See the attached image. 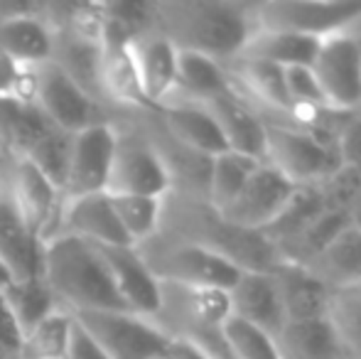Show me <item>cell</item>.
I'll list each match as a JSON object with an SVG mask.
<instances>
[{
	"instance_id": "obj_1",
	"label": "cell",
	"mask_w": 361,
	"mask_h": 359,
	"mask_svg": "<svg viewBox=\"0 0 361 359\" xmlns=\"http://www.w3.org/2000/svg\"><path fill=\"white\" fill-rule=\"evenodd\" d=\"M152 30L177 52H197L226 64L241 54L256 32L253 3L224 0H157Z\"/></svg>"
},
{
	"instance_id": "obj_2",
	"label": "cell",
	"mask_w": 361,
	"mask_h": 359,
	"mask_svg": "<svg viewBox=\"0 0 361 359\" xmlns=\"http://www.w3.org/2000/svg\"><path fill=\"white\" fill-rule=\"evenodd\" d=\"M157 231L202 246L226 264L236 266L241 273H271L281 264L278 251L261 231L231 224L221 212L200 197L167 192L162 197Z\"/></svg>"
},
{
	"instance_id": "obj_3",
	"label": "cell",
	"mask_w": 361,
	"mask_h": 359,
	"mask_svg": "<svg viewBox=\"0 0 361 359\" xmlns=\"http://www.w3.org/2000/svg\"><path fill=\"white\" fill-rule=\"evenodd\" d=\"M228 317V291L160 283L157 308L147 320L170 342L190 345L207 359H233L224 335Z\"/></svg>"
},
{
	"instance_id": "obj_4",
	"label": "cell",
	"mask_w": 361,
	"mask_h": 359,
	"mask_svg": "<svg viewBox=\"0 0 361 359\" xmlns=\"http://www.w3.org/2000/svg\"><path fill=\"white\" fill-rule=\"evenodd\" d=\"M39 278L47 283L59 305L79 310H126L106 271L99 249L74 236H57L42 244Z\"/></svg>"
},
{
	"instance_id": "obj_5",
	"label": "cell",
	"mask_w": 361,
	"mask_h": 359,
	"mask_svg": "<svg viewBox=\"0 0 361 359\" xmlns=\"http://www.w3.org/2000/svg\"><path fill=\"white\" fill-rule=\"evenodd\" d=\"M72 133L54 126L37 106L0 101V153L42 170L62 190Z\"/></svg>"
},
{
	"instance_id": "obj_6",
	"label": "cell",
	"mask_w": 361,
	"mask_h": 359,
	"mask_svg": "<svg viewBox=\"0 0 361 359\" xmlns=\"http://www.w3.org/2000/svg\"><path fill=\"white\" fill-rule=\"evenodd\" d=\"M135 251H138L140 261L157 283L228 291L241 276L236 266L226 264L224 259L204 251L202 246L167 236L162 231L135 244Z\"/></svg>"
},
{
	"instance_id": "obj_7",
	"label": "cell",
	"mask_w": 361,
	"mask_h": 359,
	"mask_svg": "<svg viewBox=\"0 0 361 359\" xmlns=\"http://www.w3.org/2000/svg\"><path fill=\"white\" fill-rule=\"evenodd\" d=\"M263 163L276 168L293 185H317L342 165L337 140L312 130L266 118V155Z\"/></svg>"
},
{
	"instance_id": "obj_8",
	"label": "cell",
	"mask_w": 361,
	"mask_h": 359,
	"mask_svg": "<svg viewBox=\"0 0 361 359\" xmlns=\"http://www.w3.org/2000/svg\"><path fill=\"white\" fill-rule=\"evenodd\" d=\"M111 123L116 130V150L106 192L109 195L165 197L172 190L167 170L147 143L130 111H114Z\"/></svg>"
},
{
	"instance_id": "obj_9",
	"label": "cell",
	"mask_w": 361,
	"mask_h": 359,
	"mask_svg": "<svg viewBox=\"0 0 361 359\" xmlns=\"http://www.w3.org/2000/svg\"><path fill=\"white\" fill-rule=\"evenodd\" d=\"M72 312V310H69ZM76 325L89 335L109 359H155L165 357L167 340L147 317L126 310H79L72 312Z\"/></svg>"
},
{
	"instance_id": "obj_10",
	"label": "cell",
	"mask_w": 361,
	"mask_h": 359,
	"mask_svg": "<svg viewBox=\"0 0 361 359\" xmlns=\"http://www.w3.org/2000/svg\"><path fill=\"white\" fill-rule=\"evenodd\" d=\"M361 15V3H342V0H268L253 3V18L258 30L268 32H293L307 37H327L342 32Z\"/></svg>"
},
{
	"instance_id": "obj_11",
	"label": "cell",
	"mask_w": 361,
	"mask_h": 359,
	"mask_svg": "<svg viewBox=\"0 0 361 359\" xmlns=\"http://www.w3.org/2000/svg\"><path fill=\"white\" fill-rule=\"evenodd\" d=\"M0 182L5 185L25 224L35 231L39 244L52 239L64 200L62 190L42 170L25 160H8V165L0 173Z\"/></svg>"
},
{
	"instance_id": "obj_12",
	"label": "cell",
	"mask_w": 361,
	"mask_h": 359,
	"mask_svg": "<svg viewBox=\"0 0 361 359\" xmlns=\"http://www.w3.org/2000/svg\"><path fill=\"white\" fill-rule=\"evenodd\" d=\"M35 106L67 133H79L89 126L111 121V111L84 94L57 64L44 62L37 67Z\"/></svg>"
},
{
	"instance_id": "obj_13",
	"label": "cell",
	"mask_w": 361,
	"mask_h": 359,
	"mask_svg": "<svg viewBox=\"0 0 361 359\" xmlns=\"http://www.w3.org/2000/svg\"><path fill=\"white\" fill-rule=\"evenodd\" d=\"M312 72L329 109L339 114L361 111V59L347 30L319 39Z\"/></svg>"
},
{
	"instance_id": "obj_14",
	"label": "cell",
	"mask_w": 361,
	"mask_h": 359,
	"mask_svg": "<svg viewBox=\"0 0 361 359\" xmlns=\"http://www.w3.org/2000/svg\"><path fill=\"white\" fill-rule=\"evenodd\" d=\"M116 150V130L111 121L89 126L72 135L67 173H64V200L106 192Z\"/></svg>"
},
{
	"instance_id": "obj_15",
	"label": "cell",
	"mask_w": 361,
	"mask_h": 359,
	"mask_svg": "<svg viewBox=\"0 0 361 359\" xmlns=\"http://www.w3.org/2000/svg\"><path fill=\"white\" fill-rule=\"evenodd\" d=\"M0 54L25 67L52 59V28L44 3H0Z\"/></svg>"
},
{
	"instance_id": "obj_16",
	"label": "cell",
	"mask_w": 361,
	"mask_h": 359,
	"mask_svg": "<svg viewBox=\"0 0 361 359\" xmlns=\"http://www.w3.org/2000/svg\"><path fill=\"white\" fill-rule=\"evenodd\" d=\"M128 42H130L128 35L104 18L99 77H101L104 101L111 111H145V109H150L147 101L143 99V91H140L138 74H135Z\"/></svg>"
},
{
	"instance_id": "obj_17",
	"label": "cell",
	"mask_w": 361,
	"mask_h": 359,
	"mask_svg": "<svg viewBox=\"0 0 361 359\" xmlns=\"http://www.w3.org/2000/svg\"><path fill=\"white\" fill-rule=\"evenodd\" d=\"M295 187L298 185L283 178L276 168H271L268 163H261L256 168V173L243 185V190L236 195V200L226 209H221V214L231 224L241 226V229L263 231L281 214V209L286 207Z\"/></svg>"
},
{
	"instance_id": "obj_18",
	"label": "cell",
	"mask_w": 361,
	"mask_h": 359,
	"mask_svg": "<svg viewBox=\"0 0 361 359\" xmlns=\"http://www.w3.org/2000/svg\"><path fill=\"white\" fill-rule=\"evenodd\" d=\"M74 236L94 246H133L123 234L106 192L62 200L54 236Z\"/></svg>"
},
{
	"instance_id": "obj_19",
	"label": "cell",
	"mask_w": 361,
	"mask_h": 359,
	"mask_svg": "<svg viewBox=\"0 0 361 359\" xmlns=\"http://www.w3.org/2000/svg\"><path fill=\"white\" fill-rule=\"evenodd\" d=\"M204 106L214 116L228 150L263 160L266 155V118L258 114V109L246 96L238 94L236 87L216 99L204 101Z\"/></svg>"
},
{
	"instance_id": "obj_20",
	"label": "cell",
	"mask_w": 361,
	"mask_h": 359,
	"mask_svg": "<svg viewBox=\"0 0 361 359\" xmlns=\"http://www.w3.org/2000/svg\"><path fill=\"white\" fill-rule=\"evenodd\" d=\"M155 111L160 116L162 126L180 143H185L187 148L197 150V153L207 155V158H214V155L228 150L214 116L200 101H192L187 96L172 91Z\"/></svg>"
},
{
	"instance_id": "obj_21",
	"label": "cell",
	"mask_w": 361,
	"mask_h": 359,
	"mask_svg": "<svg viewBox=\"0 0 361 359\" xmlns=\"http://www.w3.org/2000/svg\"><path fill=\"white\" fill-rule=\"evenodd\" d=\"M128 44L143 99L157 109L177 87V49L155 30L135 35Z\"/></svg>"
},
{
	"instance_id": "obj_22",
	"label": "cell",
	"mask_w": 361,
	"mask_h": 359,
	"mask_svg": "<svg viewBox=\"0 0 361 359\" xmlns=\"http://www.w3.org/2000/svg\"><path fill=\"white\" fill-rule=\"evenodd\" d=\"M231 315L248 325L258 327L276 340L288 325L281 296L271 273H241L238 281L228 288Z\"/></svg>"
},
{
	"instance_id": "obj_23",
	"label": "cell",
	"mask_w": 361,
	"mask_h": 359,
	"mask_svg": "<svg viewBox=\"0 0 361 359\" xmlns=\"http://www.w3.org/2000/svg\"><path fill=\"white\" fill-rule=\"evenodd\" d=\"M96 249L104 259L111 283H114L123 305L135 315L150 317L157 308L160 283L145 269L135 246H96Z\"/></svg>"
},
{
	"instance_id": "obj_24",
	"label": "cell",
	"mask_w": 361,
	"mask_h": 359,
	"mask_svg": "<svg viewBox=\"0 0 361 359\" xmlns=\"http://www.w3.org/2000/svg\"><path fill=\"white\" fill-rule=\"evenodd\" d=\"M39 261L42 244L25 224L5 185L0 182V264L10 271L13 281H25L39 276Z\"/></svg>"
},
{
	"instance_id": "obj_25",
	"label": "cell",
	"mask_w": 361,
	"mask_h": 359,
	"mask_svg": "<svg viewBox=\"0 0 361 359\" xmlns=\"http://www.w3.org/2000/svg\"><path fill=\"white\" fill-rule=\"evenodd\" d=\"M271 278L278 288L288 322L317 320V317L327 315V303L332 291L324 283H319L307 269L281 261L271 271Z\"/></svg>"
},
{
	"instance_id": "obj_26",
	"label": "cell",
	"mask_w": 361,
	"mask_h": 359,
	"mask_svg": "<svg viewBox=\"0 0 361 359\" xmlns=\"http://www.w3.org/2000/svg\"><path fill=\"white\" fill-rule=\"evenodd\" d=\"M329 291L361 286V229L347 226L317 259L305 266Z\"/></svg>"
},
{
	"instance_id": "obj_27",
	"label": "cell",
	"mask_w": 361,
	"mask_h": 359,
	"mask_svg": "<svg viewBox=\"0 0 361 359\" xmlns=\"http://www.w3.org/2000/svg\"><path fill=\"white\" fill-rule=\"evenodd\" d=\"M276 345L283 359H349L327 317L288 322Z\"/></svg>"
},
{
	"instance_id": "obj_28",
	"label": "cell",
	"mask_w": 361,
	"mask_h": 359,
	"mask_svg": "<svg viewBox=\"0 0 361 359\" xmlns=\"http://www.w3.org/2000/svg\"><path fill=\"white\" fill-rule=\"evenodd\" d=\"M317 49H319V37L256 30L238 57L256 59V62H268V64H276V67H283V69L286 67H312Z\"/></svg>"
},
{
	"instance_id": "obj_29",
	"label": "cell",
	"mask_w": 361,
	"mask_h": 359,
	"mask_svg": "<svg viewBox=\"0 0 361 359\" xmlns=\"http://www.w3.org/2000/svg\"><path fill=\"white\" fill-rule=\"evenodd\" d=\"M233 89V79L226 64L197 52H177V87L175 94H182L192 101L216 99Z\"/></svg>"
},
{
	"instance_id": "obj_30",
	"label": "cell",
	"mask_w": 361,
	"mask_h": 359,
	"mask_svg": "<svg viewBox=\"0 0 361 359\" xmlns=\"http://www.w3.org/2000/svg\"><path fill=\"white\" fill-rule=\"evenodd\" d=\"M5 308L13 315L15 325L20 327V332L32 330L37 322H42L49 312L59 310V300L54 298V293L47 288V283L39 276L25 278V281H10L8 286L0 291Z\"/></svg>"
},
{
	"instance_id": "obj_31",
	"label": "cell",
	"mask_w": 361,
	"mask_h": 359,
	"mask_svg": "<svg viewBox=\"0 0 361 359\" xmlns=\"http://www.w3.org/2000/svg\"><path fill=\"white\" fill-rule=\"evenodd\" d=\"M349 224V217L342 212H322L319 217H314L298 236L283 244L278 249V259L286 261V264L295 266H310L339 234H342Z\"/></svg>"
},
{
	"instance_id": "obj_32",
	"label": "cell",
	"mask_w": 361,
	"mask_h": 359,
	"mask_svg": "<svg viewBox=\"0 0 361 359\" xmlns=\"http://www.w3.org/2000/svg\"><path fill=\"white\" fill-rule=\"evenodd\" d=\"M263 160H256L251 155L236 153V150H224L212 158L209 165V185H207V202L214 209H226L236 195L243 190L256 168Z\"/></svg>"
},
{
	"instance_id": "obj_33",
	"label": "cell",
	"mask_w": 361,
	"mask_h": 359,
	"mask_svg": "<svg viewBox=\"0 0 361 359\" xmlns=\"http://www.w3.org/2000/svg\"><path fill=\"white\" fill-rule=\"evenodd\" d=\"M322 212H327L322 197H319L314 185H298L286 202V207L281 209V214L261 231L268 241L273 244V249H281L283 244H288L293 236H298L314 217H319Z\"/></svg>"
},
{
	"instance_id": "obj_34",
	"label": "cell",
	"mask_w": 361,
	"mask_h": 359,
	"mask_svg": "<svg viewBox=\"0 0 361 359\" xmlns=\"http://www.w3.org/2000/svg\"><path fill=\"white\" fill-rule=\"evenodd\" d=\"M76 320L67 308L49 312L42 322L23 335L20 357L23 359H64L72 342Z\"/></svg>"
},
{
	"instance_id": "obj_35",
	"label": "cell",
	"mask_w": 361,
	"mask_h": 359,
	"mask_svg": "<svg viewBox=\"0 0 361 359\" xmlns=\"http://www.w3.org/2000/svg\"><path fill=\"white\" fill-rule=\"evenodd\" d=\"M109 195V192H106ZM114 214L118 219L123 234L130 244L150 239L160 229L162 197H143V195H109Z\"/></svg>"
},
{
	"instance_id": "obj_36",
	"label": "cell",
	"mask_w": 361,
	"mask_h": 359,
	"mask_svg": "<svg viewBox=\"0 0 361 359\" xmlns=\"http://www.w3.org/2000/svg\"><path fill=\"white\" fill-rule=\"evenodd\" d=\"M349 359H361V286L332 291L324 315Z\"/></svg>"
},
{
	"instance_id": "obj_37",
	"label": "cell",
	"mask_w": 361,
	"mask_h": 359,
	"mask_svg": "<svg viewBox=\"0 0 361 359\" xmlns=\"http://www.w3.org/2000/svg\"><path fill=\"white\" fill-rule=\"evenodd\" d=\"M224 335L231 347L233 359H283L281 350H278L276 340L266 335L258 327L248 325V322L238 320V317H228Z\"/></svg>"
},
{
	"instance_id": "obj_38",
	"label": "cell",
	"mask_w": 361,
	"mask_h": 359,
	"mask_svg": "<svg viewBox=\"0 0 361 359\" xmlns=\"http://www.w3.org/2000/svg\"><path fill=\"white\" fill-rule=\"evenodd\" d=\"M314 187H317L327 212H342V214L349 217L352 207L361 197V175L349 165H339L332 175L319 180Z\"/></svg>"
},
{
	"instance_id": "obj_39",
	"label": "cell",
	"mask_w": 361,
	"mask_h": 359,
	"mask_svg": "<svg viewBox=\"0 0 361 359\" xmlns=\"http://www.w3.org/2000/svg\"><path fill=\"white\" fill-rule=\"evenodd\" d=\"M286 89H288L290 104H293V114H290V118H293L298 111L329 109L327 99H324V91H322V87H319L312 67H286Z\"/></svg>"
},
{
	"instance_id": "obj_40",
	"label": "cell",
	"mask_w": 361,
	"mask_h": 359,
	"mask_svg": "<svg viewBox=\"0 0 361 359\" xmlns=\"http://www.w3.org/2000/svg\"><path fill=\"white\" fill-rule=\"evenodd\" d=\"M337 153L342 165H349L361 175V111H354L344 118L337 133Z\"/></svg>"
},
{
	"instance_id": "obj_41",
	"label": "cell",
	"mask_w": 361,
	"mask_h": 359,
	"mask_svg": "<svg viewBox=\"0 0 361 359\" xmlns=\"http://www.w3.org/2000/svg\"><path fill=\"white\" fill-rule=\"evenodd\" d=\"M20 347H23V332L0 298V359L20 357Z\"/></svg>"
},
{
	"instance_id": "obj_42",
	"label": "cell",
	"mask_w": 361,
	"mask_h": 359,
	"mask_svg": "<svg viewBox=\"0 0 361 359\" xmlns=\"http://www.w3.org/2000/svg\"><path fill=\"white\" fill-rule=\"evenodd\" d=\"M64 359H109L94 342L89 340L84 330L79 325L74 327V335H72V342H69V350H67V357Z\"/></svg>"
},
{
	"instance_id": "obj_43",
	"label": "cell",
	"mask_w": 361,
	"mask_h": 359,
	"mask_svg": "<svg viewBox=\"0 0 361 359\" xmlns=\"http://www.w3.org/2000/svg\"><path fill=\"white\" fill-rule=\"evenodd\" d=\"M165 357L167 359H207L202 352L192 350L190 345H182V342H170V345H167Z\"/></svg>"
},
{
	"instance_id": "obj_44",
	"label": "cell",
	"mask_w": 361,
	"mask_h": 359,
	"mask_svg": "<svg viewBox=\"0 0 361 359\" xmlns=\"http://www.w3.org/2000/svg\"><path fill=\"white\" fill-rule=\"evenodd\" d=\"M347 35L352 37L354 47H357V52H359V59H361V15H359V18L354 20V23L347 28Z\"/></svg>"
},
{
	"instance_id": "obj_45",
	"label": "cell",
	"mask_w": 361,
	"mask_h": 359,
	"mask_svg": "<svg viewBox=\"0 0 361 359\" xmlns=\"http://www.w3.org/2000/svg\"><path fill=\"white\" fill-rule=\"evenodd\" d=\"M10 281H13V276H10V271L8 269H5V266L3 264H0V291H3V288L5 286H8V283Z\"/></svg>"
},
{
	"instance_id": "obj_46",
	"label": "cell",
	"mask_w": 361,
	"mask_h": 359,
	"mask_svg": "<svg viewBox=\"0 0 361 359\" xmlns=\"http://www.w3.org/2000/svg\"><path fill=\"white\" fill-rule=\"evenodd\" d=\"M5 163H8V158H5V155H3V153H0V170H3V168H5Z\"/></svg>"
},
{
	"instance_id": "obj_47",
	"label": "cell",
	"mask_w": 361,
	"mask_h": 359,
	"mask_svg": "<svg viewBox=\"0 0 361 359\" xmlns=\"http://www.w3.org/2000/svg\"><path fill=\"white\" fill-rule=\"evenodd\" d=\"M155 359H167V357H155Z\"/></svg>"
},
{
	"instance_id": "obj_48",
	"label": "cell",
	"mask_w": 361,
	"mask_h": 359,
	"mask_svg": "<svg viewBox=\"0 0 361 359\" xmlns=\"http://www.w3.org/2000/svg\"><path fill=\"white\" fill-rule=\"evenodd\" d=\"M13 359H23V357H13Z\"/></svg>"
}]
</instances>
